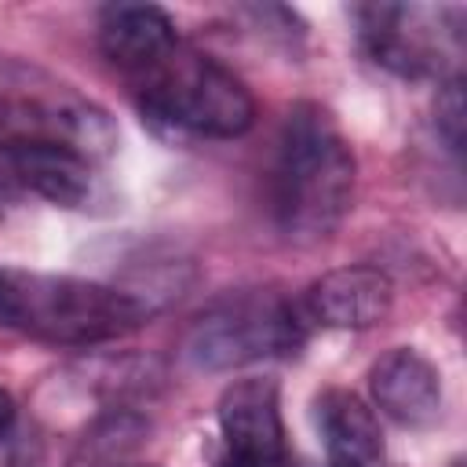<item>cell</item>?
Instances as JSON below:
<instances>
[{"mask_svg": "<svg viewBox=\"0 0 467 467\" xmlns=\"http://www.w3.org/2000/svg\"><path fill=\"white\" fill-rule=\"evenodd\" d=\"M22 193H36L58 208H88L99 193L95 161L62 142H11L7 146Z\"/></svg>", "mask_w": 467, "mask_h": 467, "instance_id": "obj_9", "label": "cell"}, {"mask_svg": "<svg viewBox=\"0 0 467 467\" xmlns=\"http://www.w3.org/2000/svg\"><path fill=\"white\" fill-rule=\"evenodd\" d=\"M131 84L150 117L193 135L234 139L255 120V102L244 80L182 40L135 73Z\"/></svg>", "mask_w": 467, "mask_h": 467, "instance_id": "obj_3", "label": "cell"}, {"mask_svg": "<svg viewBox=\"0 0 467 467\" xmlns=\"http://www.w3.org/2000/svg\"><path fill=\"white\" fill-rule=\"evenodd\" d=\"M303 321L277 292H230L186 332L182 354L201 372H230L252 361L285 358L303 347Z\"/></svg>", "mask_w": 467, "mask_h": 467, "instance_id": "obj_4", "label": "cell"}, {"mask_svg": "<svg viewBox=\"0 0 467 467\" xmlns=\"http://www.w3.org/2000/svg\"><path fill=\"white\" fill-rule=\"evenodd\" d=\"M215 467H299L296 463V456L288 452V456H281V460H234V456H219V463Z\"/></svg>", "mask_w": 467, "mask_h": 467, "instance_id": "obj_14", "label": "cell"}, {"mask_svg": "<svg viewBox=\"0 0 467 467\" xmlns=\"http://www.w3.org/2000/svg\"><path fill=\"white\" fill-rule=\"evenodd\" d=\"M219 431L234 460H281L288 456L281 398L274 379H237L219 398Z\"/></svg>", "mask_w": 467, "mask_h": 467, "instance_id": "obj_6", "label": "cell"}, {"mask_svg": "<svg viewBox=\"0 0 467 467\" xmlns=\"http://www.w3.org/2000/svg\"><path fill=\"white\" fill-rule=\"evenodd\" d=\"M368 58L398 77L441 73L445 58L460 47V11L434 4H365L354 7Z\"/></svg>", "mask_w": 467, "mask_h": 467, "instance_id": "obj_5", "label": "cell"}, {"mask_svg": "<svg viewBox=\"0 0 467 467\" xmlns=\"http://www.w3.org/2000/svg\"><path fill=\"white\" fill-rule=\"evenodd\" d=\"M354 153L332 113L317 102L288 109L274 164V219L292 241L328 237L354 197Z\"/></svg>", "mask_w": 467, "mask_h": 467, "instance_id": "obj_1", "label": "cell"}, {"mask_svg": "<svg viewBox=\"0 0 467 467\" xmlns=\"http://www.w3.org/2000/svg\"><path fill=\"white\" fill-rule=\"evenodd\" d=\"M11 431H15V401H11V394L0 387V445L11 438Z\"/></svg>", "mask_w": 467, "mask_h": 467, "instance_id": "obj_15", "label": "cell"}, {"mask_svg": "<svg viewBox=\"0 0 467 467\" xmlns=\"http://www.w3.org/2000/svg\"><path fill=\"white\" fill-rule=\"evenodd\" d=\"M18 193H22V186H18V179H15L11 153H7V146H0V215H7V208L15 204Z\"/></svg>", "mask_w": 467, "mask_h": 467, "instance_id": "obj_13", "label": "cell"}, {"mask_svg": "<svg viewBox=\"0 0 467 467\" xmlns=\"http://www.w3.org/2000/svg\"><path fill=\"white\" fill-rule=\"evenodd\" d=\"M368 390L376 409L401 427H431L441 412L438 368L409 347H394L372 365Z\"/></svg>", "mask_w": 467, "mask_h": 467, "instance_id": "obj_8", "label": "cell"}, {"mask_svg": "<svg viewBox=\"0 0 467 467\" xmlns=\"http://www.w3.org/2000/svg\"><path fill=\"white\" fill-rule=\"evenodd\" d=\"M150 306L131 292L66 274L0 266V328L47 343H106L135 332Z\"/></svg>", "mask_w": 467, "mask_h": 467, "instance_id": "obj_2", "label": "cell"}, {"mask_svg": "<svg viewBox=\"0 0 467 467\" xmlns=\"http://www.w3.org/2000/svg\"><path fill=\"white\" fill-rule=\"evenodd\" d=\"M394 306V285L376 266H339L317 277L306 292V310L328 328H372Z\"/></svg>", "mask_w": 467, "mask_h": 467, "instance_id": "obj_7", "label": "cell"}, {"mask_svg": "<svg viewBox=\"0 0 467 467\" xmlns=\"http://www.w3.org/2000/svg\"><path fill=\"white\" fill-rule=\"evenodd\" d=\"M314 423L328 467H383V431L376 412L354 390H325L314 401Z\"/></svg>", "mask_w": 467, "mask_h": 467, "instance_id": "obj_10", "label": "cell"}, {"mask_svg": "<svg viewBox=\"0 0 467 467\" xmlns=\"http://www.w3.org/2000/svg\"><path fill=\"white\" fill-rule=\"evenodd\" d=\"M175 44V22L153 4H109L99 15V47L124 77L142 73Z\"/></svg>", "mask_w": 467, "mask_h": 467, "instance_id": "obj_11", "label": "cell"}, {"mask_svg": "<svg viewBox=\"0 0 467 467\" xmlns=\"http://www.w3.org/2000/svg\"><path fill=\"white\" fill-rule=\"evenodd\" d=\"M434 117H438V131L449 142V150L460 153L463 150V84H460V77H452L441 88L438 106H434Z\"/></svg>", "mask_w": 467, "mask_h": 467, "instance_id": "obj_12", "label": "cell"}]
</instances>
